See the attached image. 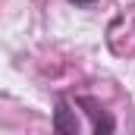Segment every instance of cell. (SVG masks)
<instances>
[{"mask_svg":"<svg viewBox=\"0 0 135 135\" xmlns=\"http://www.w3.org/2000/svg\"><path fill=\"white\" fill-rule=\"evenodd\" d=\"M75 107L85 110V116H88L91 132H94V135H110V132H116V119L110 116V110H104V107H101V101L82 94V98H75Z\"/></svg>","mask_w":135,"mask_h":135,"instance_id":"cell-1","label":"cell"},{"mask_svg":"<svg viewBox=\"0 0 135 135\" xmlns=\"http://www.w3.org/2000/svg\"><path fill=\"white\" fill-rule=\"evenodd\" d=\"M69 3H75V6H91L94 0H69Z\"/></svg>","mask_w":135,"mask_h":135,"instance_id":"cell-3","label":"cell"},{"mask_svg":"<svg viewBox=\"0 0 135 135\" xmlns=\"http://www.w3.org/2000/svg\"><path fill=\"white\" fill-rule=\"evenodd\" d=\"M82 123L75 116V110L69 107L66 98H57V107H54V132H63V135H79Z\"/></svg>","mask_w":135,"mask_h":135,"instance_id":"cell-2","label":"cell"}]
</instances>
